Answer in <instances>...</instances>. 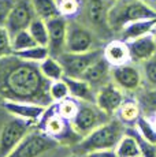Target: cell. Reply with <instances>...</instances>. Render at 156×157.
Listing matches in <instances>:
<instances>
[{
	"label": "cell",
	"instance_id": "1",
	"mask_svg": "<svg viewBox=\"0 0 156 157\" xmlns=\"http://www.w3.org/2000/svg\"><path fill=\"white\" fill-rule=\"evenodd\" d=\"M51 83L41 71L40 63L25 60L15 53L0 57V100L47 108L53 104Z\"/></svg>",
	"mask_w": 156,
	"mask_h": 157
},
{
	"label": "cell",
	"instance_id": "2",
	"mask_svg": "<svg viewBox=\"0 0 156 157\" xmlns=\"http://www.w3.org/2000/svg\"><path fill=\"white\" fill-rule=\"evenodd\" d=\"M126 127L116 116L111 117L108 122L100 124L93 131L82 138L77 145L71 147V153L84 157L89 152L100 149H115L121 138L125 135Z\"/></svg>",
	"mask_w": 156,
	"mask_h": 157
},
{
	"label": "cell",
	"instance_id": "3",
	"mask_svg": "<svg viewBox=\"0 0 156 157\" xmlns=\"http://www.w3.org/2000/svg\"><path fill=\"white\" fill-rule=\"evenodd\" d=\"M71 147L63 146L55 138L49 137L40 128H34L22 140L7 157H68L71 153H64Z\"/></svg>",
	"mask_w": 156,
	"mask_h": 157
},
{
	"label": "cell",
	"instance_id": "4",
	"mask_svg": "<svg viewBox=\"0 0 156 157\" xmlns=\"http://www.w3.org/2000/svg\"><path fill=\"white\" fill-rule=\"evenodd\" d=\"M111 4V0H81V8L77 17H74L77 21L96 33V36L104 44L115 38V34L108 23V11Z\"/></svg>",
	"mask_w": 156,
	"mask_h": 157
},
{
	"label": "cell",
	"instance_id": "5",
	"mask_svg": "<svg viewBox=\"0 0 156 157\" xmlns=\"http://www.w3.org/2000/svg\"><path fill=\"white\" fill-rule=\"evenodd\" d=\"M152 18H156V13L141 0H115L108 11V23L115 37L127 23Z\"/></svg>",
	"mask_w": 156,
	"mask_h": 157
},
{
	"label": "cell",
	"instance_id": "6",
	"mask_svg": "<svg viewBox=\"0 0 156 157\" xmlns=\"http://www.w3.org/2000/svg\"><path fill=\"white\" fill-rule=\"evenodd\" d=\"M34 128H37V123L14 116L3 108V117L0 119V157H7Z\"/></svg>",
	"mask_w": 156,
	"mask_h": 157
},
{
	"label": "cell",
	"instance_id": "7",
	"mask_svg": "<svg viewBox=\"0 0 156 157\" xmlns=\"http://www.w3.org/2000/svg\"><path fill=\"white\" fill-rule=\"evenodd\" d=\"M37 127L43 130L44 132H47L49 137L55 138L63 146L73 147L74 145H77L82 140V137L74 130L71 120L64 119L56 112L55 102L45 108V112L43 113L41 119L38 120Z\"/></svg>",
	"mask_w": 156,
	"mask_h": 157
},
{
	"label": "cell",
	"instance_id": "8",
	"mask_svg": "<svg viewBox=\"0 0 156 157\" xmlns=\"http://www.w3.org/2000/svg\"><path fill=\"white\" fill-rule=\"evenodd\" d=\"M103 41L88 26L81 23L76 18L67 19L66 34V52H86L96 48H103Z\"/></svg>",
	"mask_w": 156,
	"mask_h": 157
},
{
	"label": "cell",
	"instance_id": "9",
	"mask_svg": "<svg viewBox=\"0 0 156 157\" xmlns=\"http://www.w3.org/2000/svg\"><path fill=\"white\" fill-rule=\"evenodd\" d=\"M103 57V48H96L86 52H63L56 59L62 64L66 77L81 78L92 64Z\"/></svg>",
	"mask_w": 156,
	"mask_h": 157
},
{
	"label": "cell",
	"instance_id": "10",
	"mask_svg": "<svg viewBox=\"0 0 156 157\" xmlns=\"http://www.w3.org/2000/svg\"><path fill=\"white\" fill-rule=\"evenodd\" d=\"M110 119L111 116L106 115L93 102L80 101V108H78V112L74 116V119L71 120V124H73L74 130L84 138L91 131H93L96 127L108 122Z\"/></svg>",
	"mask_w": 156,
	"mask_h": 157
},
{
	"label": "cell",
	"instance_id": "11",
	"mask_svg": "<svg viewBox=\"0 0 156 157\" xmlns=\"http://www.w3.org/2000/svg\"><path fill=\"white\" fill-rule=\"evenodd\" d=\"M111 79L125 93H134L142 86L144 77L141 66L134 62L111 67Z\"/></svg>",
	"mask_w": 156,
	"mask_h": 157
},
{
	"label": "cell",
	"instance_id": "12",
	"mask_svg": "<svg viewBox=\"0 0 156 157\" xmlns=\"http://www.w3.org/2000/svg\"><path fill=\"white\" fill-rule=\"evenodd\" d=\"M34 18H37V15L34 13L32 0H15V4L8 15L4 26L13 38V36H15L18 32L29 29Z\"/></svg>",
	"mask_w": 156,
	"mask_h": 157
},
{
	"label": "cell",
	"instance_id": "13",
	"mask_svg": "<svg viewBox=\"0 0 156 157\" xmlns=\"http://www.w3.org/2000/svg\"><path fill=\"white\" fill-rule=\"evenodd\" d=\"M125 98V92L112 79L96 90V105L111 117L116 115Z\"/></svg>",
	"mask_w": 156,
	"mask_h": 157
},
{
	"label": "cell",
	"instance_id": "14",
	"mask_svg": "<svg viewBox=\"0 0 156 157\" xmlns=\"http://www.w3.org/2000/svg\"><path fill=\"white\" fill-rule=\"evenodd\" d=\"M48 28V51L49 56L58 57L66 52V34H67V18L58 15L45 21Z\"/></svg>",
	"mask_w": 156,
	"mask_h": 157
},
{
	"label": "cell",
	"instance_id": "15",
	"mask_svg": "<svg viewBox=\"0 0 156 157\" xmlns=\"http://www.w3.org/2000/svg\"><path fill=\"white\" fill-rule=\"evenodd\" d=\"M127 47L131 62L137 63V64H141L145 60L151 59L156 53V41L152 33L127 41Z\"/></svg>",
	"mask_w": 156,
	"mask_h": 157
},
{
	"label": "cell",
	"instance_id": "16",
	"mask_svg": "<svg viewBox=\"0 0 156 157\" xmlns=\"http://www.w3.org/2000/svg\"><path fill=\"white\" fill-rule=\"evenodd\" d=\"M2 105L4 109H7L14 116H18L25 120H30V122H34L37 124H38V120L43 116V113L45 112V107H41V105H37V104H30V102L2 100Z\"/></svg>",
	"mask_w": 156,
	"mask_h": 157
},
{
	"label": "cell",
	"instance_id": "17",
	"mask_svg": "<svg viewBox=\"0 0 156 157\" xmlns=\"http://www.w3.org/2000/svg\"><path fill=\"white\" fill-rule=\"evenodd\" d=\"M111 67L112 66L103 56L99 60H96L93 64L84 72L81 78L85 79L88 83H91V86L95 90H97L99 87H101L111 81Z\"/></svg>",
	"mask_w": 156,
	"mask_h": 157
},
{
	"label": "cell",
	"instance_id": "18",
	"mask_svg": "<svg viewBox=\"0 0 156 157\" xmlns=\"http://www.w3.org/2000/svg\"><path fill=\"white\" fill-rule=\"evenodd\" d=\"M103 56L112 67L122 66L125 63L131 62L127 43L121 38H114L103 47Z\"/></svg>",
	"mask_w": 156,
	"mask_h": 157
},
{
	"label": "cell",
	"instance_id": "19",
	"mask_svg": "<svg viewBox=\"0 0 156 157\" xmlns=\"http://www.w3.org/2000/svg\"><path fill=\"white\" fill-rule=\"evenodd\" d=\"M63 81L68 87L70 96L77 98L78 101L93 102L96 104V90L82 78H73V77H63Z\"/></svg>",
	"mask_w": 156,
	"mask_h": 157
},
{
	"label": "cell",
	"instance_id": "20",
	"mask_svg": "<svg viewBox=\"0 0 156 157\" xmlns=\"http://www.w3.org/2000/svg\"><path fill=\"white\" fill-rule=\"evenodd\" d=\"M133 94L136 101L138 102L141 115L151 119L156 113V86L142 83V86Z\"/></svg>",
	"mask_w": 156,
	"mask_h": 157
},
{
	"label": "cell",
	"instance_id": "21",
	"mask_svg": "<svg viewBox=\"0 0 156 157\" xmlns=\"http://www.w3.org/2000/svg\"><path fill=\"white\" fill-rule=\"evenodd\" d=\"M155 26H156V18L136 21V22L127 23V25L116 34L115 38H121V40L127 43V41H130V40H134V38H138L141 36L152 33Z\"/></svg>",
	"mask_w": 156,
	"mask_h": 157
},
{
	"label": "cell",
	"instance_id": "22",
	"mask_svg": "<svg viewBox=\"0 0 156 157\" xmlns=\"http://www.w3.org/2000/svg\"><path fill=\"white\" fill-rule=\"evenodd\" d=\"M115 116L118 117L125 126H134L136 124V122L141 116V111H140L138 102L136 101V98L134 97L125 98Z\"/></svg>",
	"mask_w": 156,
	"mask_h": 157
},
{
	"label": "cell",
	"instance_id": "23",
	"mask_svg": "<svg viewBox=\"0 0 156 157\" xmlns=\"http://www.w3.org/2000/svg\"><path fill=\"white\" fill-rule=\"evenodd\" d=\"M32 4L36 15L44 21H48L51 18L60 15L56 0H32Z\"/></svg>",
	"mask_w": 156,
	"mask_h": 157
},
{
	"label": "cell",
	"instance_id": "24",
	"mask_svg": "<svg viewBox=\"0 0 156 157\" xmlns=\"http://www.w3.org/2000/svg\"><path fill=\"white\" fill-rule=\"evenodd\" d=\"M40 67L43 74L45 75L51 82H55V81H60L64 77V71H63L62 64L59 63V60L53 56H48L45 60L40 63Z\"/></svg>",
	"mask_w": 156,
	"mask_h": 157
},
{
	"label": "cell",
	"instance_id": "25",
	"mask_svg": "<svg viewBox=\"0 0 156 157\" xmlns=\"http://www.w3.org/2000/svg\"><path fill=\"white\" fill-rule=\"evenodd\" d=\"M125 132L129 134V135H131V137L136 140L137 145H138V149H140V156H142V157H156V145L149 142L148 140H145V138L137 131V128L134 127V126H127Z\"/></svg>",
	"mask_w": 156,
	"mask_h": 157
},
{
	"label": "cell",
	"instance_id": "26",
	"mask_svg": "<svg viewBox=\"0 0 156 157\" xmlns=\"http://www.w3.org/2000/svg\"><path fill=\"white\" fill-rule=\"evenodd\" d=\"M115 152L118 157H137L140 156V149L137 145L136 140L131 135L126 134L121 138V141L118 142L115 147Z\"/></svg>",
	"mask_w": 156,
	"mask_h": 157
},
{
	"label": "cell",
	"instance_id": "27",
	"mask_svg": "<svg viewBox=\"0 0 156 157\" xmlns=\"http://www.w3.org/2000/svg\"><path fill=\"white\" fill-rule=\"evenodd\" d=\"M55 104H56V112L67 120H73L78 112V108H80V101L77 98L71 97V96L63 98L59 102H55Z\"/></svg>",
	"mask_w": 156,
	"mask_h": 157
},
{
	"label": "cell",
	"instance_id": "28",
	"mask_svg": "<svg viewBox=\"0 0 156 157\" xmlns=\"http://www.w3.org/2000/svg\"><path fill=\"white\" fill-rule=\"evenodd\" d=\"M29 32L33 36V38L36 40V43L38 45L47 47L48 45V28H47V22L41 18H34V21L30 23L29 26Z\"/></svg>",
	"mask_w": 156,
	"mask_h": 157
},
{
	"label": "cell",
	"instance_id": "29",
	"mask_svg": "<svg viewBox=\"0 0 156 157\" xmlns=\"http://www.w3.org/2000/svg\"><path fill=\"white\" fill-rule=\"evenodd\" d=\"M13 53H15L17 56L22 57L25 60H30V62H37V63H41L43 60H45L49 56L48 48L43 47V45H36V47L28 48V49H23V51H18V52H13Z\"/></svg>",
	"mask_w": 156,
	"mask_h": 157
},
{
	"label": "cell",
	"instance_id": "30",
	"mask_svg": "<svg viewBox=\"0 0 156 157\" xmlns=\"http://www.w3.org/2000/svg\"><path fill=\"white\" fill-rule=\"evenodd\" d=\"M38 45L36 43V40L33 38V36L30 34L28 29L18 32L15 36H13V52H18V51H23L28 48L36 47Z\"/></svg>",
	"mask_w": 156,
	"mask_h": 157
},
{
	"label": "cell",
	"instance_id": "31",
	"mask_svg": "<svg viewBox=\"0 0 156 157\" xmlns=\"http://www.w3.org/2000/svg\"><path fill=\"white\" fill-rule=\"evenodd\" d=\"M134 127L137 128V131H138L145 140H148L149 142L156 145V128H155V126L152 124L149 117H145L141 115L138 117V120L136 122V124H134Z\"/></svg>",
	"mask_w": 156,
	"mask_h": 157
},
{
	"label": "cell",
	"instance_id": "32",
	"mask_svg": "<svg viewBox=\"0 0 156 157\" xmlns=\"http://www.w3.org/2000/svg\"><path fill=\"white\" fill-rule=\"evenodd\" d=\"M140 66H141V70H142L144 83L156 86V53L151 59L141 63Z\"/></svg>",
	"mask_w": 156,
	"mask_h": 157
},
{
	"label": "cell",
	"instance_id": "33",
	"mask_svg": "<svg viewBox=\"0 0 156 157\" xmlns=\"http://www.w3.org/2000/svg\"><path fill=\"white\" fill-rule=\"evenodd\" d=\"M58 7L62 17L70 19L77 17L81 8V0H58Z\"/></svg>",
	"mask_w": 156,
	"mask_h": 157
},
{
	"label": "cell",
	"instance_id": "34",
	"mask_svg": "<svg viewBox=\"0 0 156 157\" xmlns=\"http://www.w3.org/2000/svg\"><path fill=\"white\" fill-rule=\"evenodd\" d=\"M68 96H70V92H68V87L63 81V78L60 81H55L51 83V97H52L53 102L62 101L63 98L68 97Z\"/></svg>",
	"mask_w": 156,
	"mask_h": 157
},
{
	"label": "cell",
	"instance_id": "35",
	"mask_svg": "<svg viewBox=\"0 0 156 157\" xmlns=\"http://www.w3.org/2000/svg\"><path fill=\"white\" fill-rule=\"evenodd\" d=\"M13 53V38L6 26L0 25V57Z\"/></svg>",
	"mask_w": 156,
	"mask_h": 157
},
{
	"label": "cell",
	"instance_id": "36",
	"mask_svg": "<svg viewBox=\"0 0 156 157\" xmlns=\"http://www.w3.org/2000/svg\"><path fill=\"white\" fill-rule=\"evenodd\" d=\"M15 0H0V25L4 26L8 15L13 10Z\"/></svg>",
	"mask_w": 156,
	"mask_h": 157
},
{
	"label": "cell",
	"instance_id": "37",
	"mask_svg": "<svg viewBox=\"0 0 156 157\" xmlns=\"http://www.w3.org/2000/svg\"><path fill=\"white\" fill-rule=\"evenodd\" d=\"M84 157H118V155H116L115 149H100V150L89 152Z\"/></svg>",
	"mask_w": 156,
	"mask_h": 157
},
{
	"label": "cell",
	"instance_id": "38",
	"mask_svg": "<svg viewBox=\"0 0 156 157\" xmlns=\"http://www.w3.org/2000/svg\"><path fill=\"white\" fill-rule=\"evenodd\" d=\"M141 2H144L146 6H148V7H151L152 10L156 13V0H141Z\"/></svg>",
	"mask_w": 156,
	"mask_h": 157
},
{
	"label": "cell",
	"instance_id": "39",
	"mask_svg": "<svg viewBox=\"0 0 156 157\" xmlns=\"http://www.w3.org/2000/svg\"><path fill=\"white\" fill-rule=\"evenodd\" d=\"M151 122H152V124H154V126H155V128H156V113L151 117Z\"/></svg>",
	"mask_w": 156,
	"mask_h": 157
},
{
	"label": "cell",
	"instance_id": "40",
	"mask_svg": "<svg viewBox=\"0 0 156 157\" xmlns=\"http://www.w3.org/2000/svg\"><path fill=\"white\" fill-rule=\"evenodd\" d=\"M152 34H154V37H155V41H156V26L154 28V30H152Z\"/></svg>",
	"mask_w": 156,
	"mask_h": 157
},
{
	"label": "cell",
	"instance_id": "41",
	"mask_svg": "<svg viewBox=\"0 0 156 157\" xmlns=\"http://www.w3.org/2000/svg\"><path fill=\"white\" fill-rule=\"evenodd\" d=\"M68 157H70V156H68ZM71 157H80V156H76V155H73V156H71Z\"/></svg>",
	"mask_w": 156,
	"mask_h": 157
},
{
	"label": "cell",
	"instance_id": "42",
	"mask_svg": "<svg viewBox=\"0 0 156 157\" xmlns=\"http://www.w3.org/2000/svg\"><path fill=\"white\" fill-rule=\"evenodd\" d=\"M137 157H142V156H137Z\"/></svg>",
	"mask_w": 156,
	"mask_h": 157
},
{
	"label": "cell",
	"instance_id": "43",
	"mask_svg": "<svg viewBox=\"0 0 156 157\" xmlns=\"http://www.w3.org/2000/svg\"><path fill=\"white\" fill-rule=\"evenodd\" d=\"M111 2H115V0H111Z\"/></svg>",
	"mask_w": 156,
	"mask_h": 157
}]
</instances>
